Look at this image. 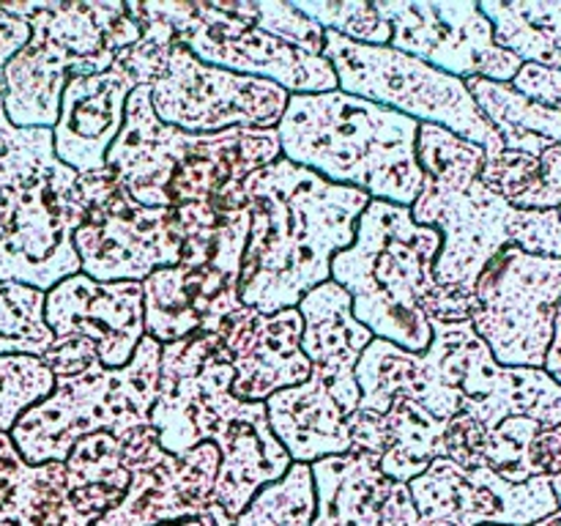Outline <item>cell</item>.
<instances>
[{"label":"cell","instance_id":"18","mask_svg":"<svg viewBox=\"0 0 561 526\" xmlns=\"http://www.w3.org/2000/svg\"><path fill=\"white\" fill-rule=\"evenodd\" d=\"M392 27L389 47L458 80L513 82L520 60L493 42V27L471 0H376Z\"/></svg>","mask_w":561,"mask_h":526},{"label":"cell","instance_id":"37","mask_svg":"<svg viewBox=\"0 0 561 526\" xmlns=\"http://www.w3.org/2000/svg\"><path fill=\"white\" fill-rule=\"evenodd\" d=\"M27 38H31V27H27L20 16L5 11V5L0 3V66L9 64V60L25 47Z\"/></svg>","mask_w":561,"mask_h":526},{"label":"cell","instance_id":"12","mask_svg":"<svg viewBox=\"0 0 561 526\" xmlns=\"http://www.w3.org/2000/svg\"><path fill=\"white\" fill-rule=\"evenodd\" d=\"M157 9L201 64L277 82L288 93L337 91L329 60L263 31L252 0H157Z\"/></svg>","mask_w":561,"mask_h":526},{"label":"cell","instance_id":"1","mask_svg":"<svg viewBox=\"0 0 561 526\" xmlns=\"http://www.w3.org/2000/svg\"><path fill=\"white\" fill-rule=\"evenodd\" d=\"M230 381L233 367L222 359L217 332L162 345L148 427L170 455H184L203 442L217 447L211 502L236 521L257 491L288 474L294 460L268 427L266 403L239 400Z\"/></svg>","mask_w":561,"mask_h":526},{"label":"cell","instance_id":"30","mask_svg":"<svg viewBox=\"0 0 561 526\" xmlns=\"http://www.w3.org/2000/svg\"><path fill=\"white\" fill-rule=\"evenodd\" d=\"M55 343L44 323V294L16 283H0V356H38Z\"/></svg>","mask_w":561,"mask_h":526},{"label":"cell","instance_id":"33","mask_svg":"<svg viewBox=\"0 0 561 526\" xmlns=\"http://www.w3.org/2000/svg\"><path fill=\"white\" fill-rule=\"evenodd\" d=\"M546 425L526 416H507L499 422L493 431H488L485 442V466L499 474L502 480L513 482V485H524V482L537 480L535 471V447L537 433Z\"/></svg>","mask_w":561,"mask_h":526},{"label":"cell","instance_id":"5","mask_svg":"<svg viewBox=\"0 0 561 526\" xmlns=\"http://www.w3.org/2000/svg\"><path fill=\"white\" fill-rule=\"evenodd\" d=\"M82 219L80 173L55 157L53 129H20L0 99V283L47 294L80 274Z\"/></svg>","mask_w":561,"mask_h":526},{"label":"cell","instance_id":"35","mask_svg":"<svg viewBox=\"0 0 561 526\" xmlns=\"http://www.w3.org/2000/svg\"><path fill=\"white\" fill-rule=\"evenodd\" d=\"M488 427L469 414H455L444 425V458L463 469H482L485 466Z\"/></svg>","mask_w":561,"mask_h":526},{"label":"cell","instance_id":"31","mask_svg":"<svg viewBox=\"0 0 561 526\" xmlns=\"http://www.w3.org/2000/svg\"><path fill=\"white\" fill-rule=\"evenodd\" d=\"M316 513L312 471L307 464H294L283 480L255 493L236 526H310Z\"/></svg>","mask_w":561,"mask_h":526},{"label":"cell","instance_id":"8","mask_svg":"<svg viewBox=\"0 0 561 526\" xmlns=\"http://www.w3.org/2000/svg\"><path fill=\"white\" fill-rule=\"evenodd\" d=\"M438 230L416 222L409 206L370 201L354 244L332 258V279L351 296V312L373 338L425 354L433 332L420 301L438 285Z\"/></svg>","mask_w":561,"mask_h":526},{"label":"cell","instance_id":"25","mask_svg":"<svg viewBox=\"0 0 561 526\" xmlns=\"http://www.w3.org/2000/svg\"><path fill=\"white\" fill-rule=\"evenodd\" d=\"M444 425L431 411L405 395H394L383 414L356 409L348 416L351 449H365L381 458V471L405 482L422 474L433 460L444 458Z\"/></svg>","mask_w":561,"mask_h":526},{"label":"cell","instance_id":"26","mask_svg":"<svg viewBox=\"0 0 561 526\" xmlns=\"http://www.w3.org/2000/svg\"><path fill=\"white\" fill-rule=\"evenodd\" d=\"M354 411L340 403L323 378L310 376L305 384L279 389L266 400L268 427L294 464H316L329 455L351 449L348 416Z\"/></svg>","mask_w":561,"mask_h":526},{"label":"cell","instance_id":"27","mask_svg":"<svg viewBox=\"0 0 561 526\" xmlns=\"http://www.w3.org/2000/svg\"><path fill=\"white\" fill-rule=\"evenodd\" d=\"M463 82L488 124L502 137L504 151L540 157L542 151L561 142V110L531 102L510 82H493L482 77Z\"/></svg>","mask_w":561,"mask_h":526},{"label":"cell","instance_id":"23","mask_svg":"<svg viewBox=\"0 0 561 526\" xmlns=\"http://www.w3.org/2000/svg\"><path fill=\"white\" fill-rule=\"evenodd\" d=\"M135 80L118 66L66 82L60 113L53 126L55 157L77 173L107 168V151L126 121V102Z\"/></svg>","mask_w":561,"mask_h":526},{"label":"cell","instance_id":"42","mask_svg":"<svg viewBox=\"0 0 561 526\" xmlns=\"http://www.w3.org/2000/svg\"><path fill=\"white\" fill-rule=\"evenodd\" d=\"M559 217H561V208H559Z\"/></svg>","mask_w":561,"mask_h":526},{"label":"cell","instance_id":"11","mask_svg":"<svg viewBox=\"0 0 561 526\" xmlns=\"http://www.w3.org/2000/svg\"><path fill=\"white\" fill-rule=\"evenodd\" d=\"M323 33V58L334 69L337 91L381 104L420 124L442 126L480 146L485 157L504 151L502 137L480 113L463 80L444 75L400 49L356 44L334 31Z\"/></svg>","mask_w":561,"mask_h":526},{"label":"cell","instance_id":"14","mask_svg":"<svg viewBox=\"0 0 561 526\" xmlns=\"http://www.w3.org/2000/svg\"><path fill=\"white\" fill-rule=\"evenodd\" d=\"M85 219L75 230L82 274L96 283H142L184 255V208H148L107 168L80 175Z\"/></svg>","mask_w":561,"mask_h":526},{"label":"cell","instance_id":"10","mask_svg":"<svg viewBox=\"0 0 561 526\" xmlns=\"http://www.w3.org/2000/svg\"><path fill=\"white\" fill-rule=\"evenodd\" d=\"M162 343L142 338L126 367L53 376V392L25 411L9 431L11 442L31 466L64 464L71 447L93 433L124 436L131 427H148L159 392Z\"/></svg>","mask_w":561,"mask_h":526},{"label":"cell","instance_id":"17","mask_svg":"<svg viewBox=\"0 0 561 526\" xmlns=\"http://www.w3.org/2000/svg\"><path fill=\"white\" fill-rule=\"evenodd\" d=\"M121 442L129 488L96 526H162L217 513L211 502L219 453L203 442L184 455L164 453L151 427H131Z\"/></svg>","mask_w":561,"mask_h":526},{"label":"cell","instance_id":"3","mask_svg":"<svg viewBox=\"0 0 561 526\" xmlns=\"http://www.w3.org/2000/svg\"><path fill=\"white\" fill-rule=\"evenodd\" d=\"M416 159L422 190L411 203V217L442 236L433 263L438 285L474 294L482 268L510 244L531 255L561 258L559 211H524L488 190L480 181L485 162L480 146L442 126L420 124Z\"/></svg>","mask_w":561,"mask_h":526},{"label":"cell","instance_id":"21","mask_svg":"<svg viewBox=\"0 0 561 526\" xmlns=\"http://www.w3.org/2000/svg\"><path fill=\"white\" fill-rule=\"evenodd\" d=\"M44 323L55 340H91L102 365L118 370L146 338L142 285L96 283L80 272L44 294Z\"/></svg>","mask_w":561,"mask_h":526},{"label":"cell","instance_id":"4","mask_svg":"<svg viewBox=\"0 0 561 526\" xmlns=\"http://www.w3.org/2000/svg\"><path fill=\"white\" fill-rule=\"evenodd\" d=\"M416 132L420 121L343 91L290 93L277 126L288 162L409 208L422 190Z\"/></svg>","mask_w":561,"mask_h":526},{"label":"cell","instance_id":"41","mask_svg":"<svg viewBox=\"0 0 561 526\" xmlns=\"http://www.w3.org/2000/svg\"><path fill=\"white\" fill-rule=\"evenodd\" d=\"M559 431H561V425H559ZM551 488H553V496H557V504H559V510H561V474L551 477Z\"/></svg>","mask_w":561,"mask_h":526},{"label":"cell","instance_id":"32","mask_svg":"<svg viewBox=\"0 0 561 526\" xmlns=\"http://www.w3.org/2000/svg\"><path fill=\"white\" fill-rule=\"evenodd\" d=\"M294 5L323 31L340 33L356 44L389 47L392 27L378 14L376 3H367V0H296Z\"/></svg>","mask_w":561,"mask_h":526},{"label":"cell","instance_id":"9","mask_svg":"<svg viewBox=\"0 0 561 526\" xmlns=\"http://www.w3.org/2000/svg\"><path fill=\"white\" fill-rule=\"evenodd\" d=\"M184 217L181 261L157 268L140 283L146 334L162 345L214 334L241 307V261L250 239L241 181L225 184L211 203L184 206Z\"/></svg>","mask_w":561,"mask_h":526},{"label":"cell","instance_id":"28","mask_svg":"<svg viewBox=\"0 0 561 526\" xmlns=\"http://www.w3.org/2000/svg\"><path fill=\"white\" fill-rule=\"evenodd\" d=\"M480 11L493 27V42L520 64L561 69V0H482Z\"/></svg>","mask_w":561,"mask_h":526},{"label":"cell","instance_id":"34","mask_svg":"<svg viewBox=\"0 0 561 526\" xmlns=\"http://www.w3.org/2000/svg\"><path fill=\"white\" fill-rule=\"evenodd\" d=\"M55 387L49 367L38 356H0V431L9 433L31 405Z\"/></svg>","mask_w":561,"mask_h":526},{"label":"cell","instance_id":"40","mask_svg":"<svg viewBox=\"0 0 561 526\" xmlns=\"http://www.w3.org/2000/svg\"><path fill=\"white\" fill-rule=\"evenodd\" d=\"M488 526H493V524H488ZM529 526H561V510H557L553 515H548V518L535 521V524H529Z\"/></svg>","mask_w":561,"mask_h":526},{"label":"cell","instance_id":"16","mask_svg":"<svg viewBox=\"0 0 561 526\" xmlns=\"http://www.w3.org/2000/svg\"><path fill=\"white\" fill-rule=\"evenodd\" d=\"M290 93L277 82L206 66L173 42L151 82V107L162 124L190 135L228 129H277Z\"/></svg>","mask_w":561,"mask_h":526},{"label":"cell","instance_id":"7","mask_svg":"<svg viewBox=\"0 0 561 526\" xmlns=\"http://www.w3.org/2000/svg\"><path fill=\"white\" fill-rule=\"evenodd\" d=\"M3 5L31 27L25 47L3 66L5 118L20 129H53L66 82L107 71L142 33L129 0H9Z\"/></svg>","mask_w":561,"mask_h":526},{"label":"cell","instance_id":"19","mask_svg":"<svg viewBox=\"0 0 561 526\" xmlns=\"http://www.w3.org/2000/svg\"><path fill=\"white\" fill-rule=\"evenodd\" d=\"M416 526H529L559 510L548 477L513 485L488 466L463 469L438 458L409 482Z\"/></svg>","mask_w":561,"mask_h":526},{"label":"cell","instance_id":"20","mask_svg":"<svg viewBox=\"0 0 561 526\" xmlns=\"http://www.w3.org/2000/svg\"><path fill=\"white\" fill-rule=\"evenodd\" d=\"M305 321L296 307L263 312L241 305L217 329L222 359L233 367L230 392L247 403H266L279 389L310 378V359L301 351Z\"/></svg>","mask_w":561,"mask_h":526},{"label":"cell","instance_id":"2","mask_svg":"<svg viewBox=\"0 0 561 526\" xmlns=\"http://www.w3.org/2000/svg\"><path fill=\"white\" fill-rule=\"evenodd\" d=\"M250 239L241 261L239 301L272 316L332 279V258L354 244L370 195L340 186L285 157L241 181Z\"/></svg>","mask_w":561,"mask_h":526},{"label":"cell","instance_id":"22","mask_svg":"<svg viewBox=\"0 0 561 526\" xmlns=\"http://www.w3.org/2000/svg\"><path fill=\"white\" fill-rule=\"evenodd\" d=\"M316 513L310 526H416L420 513L405 482L381 471V458L365 449L310 464Z\"/></svg>","mask_w":561,"mask_h":526},{"label":"cell","instance_id":"6","mask_svg":"<svg viewBox=\"0 0 561 526\" xmlns=\"http://www.w3.org/2000/svg\"><path fill=\"white\" fill-rule=\"evenodd\" d=\"M279 157L277 129L190 135L162 124L151 107V88L140 85L126 102V121L104 164L142 206L184 208L211 203L225 184L244 181Z\"/></svg>","mask_w":561,"mask_h":526},{"label":"cell","instance_id":"13","mask_svg":"<svg viewBox=\"0 0 561 526\" xmlns=\"http://www.w3.org/2000/svg\"><path fill=\"white\" fill-rule=\"evenodd\" d=\"M433 340L422 354L438 392L455 411L493 431L507 416L546 427L561 425V387L537 367H504L493 359L471 321H427Z\"/></svg>","mask_w":561,"mask_h":526},{"label":"cell","instance_id":"38","mask_svg":"<svg viewBox=\"0 0 561 526\" xmlns=\"http://www.w3.org/2000/svg\"><path fill=\"white\" fill-rule=\"evenodd\" d=\"M542 370L553 378V381L561 387V301L557 307V318H553V338L551 345H548V354H546V365Z\"/></svg>","mask_w":561,"mask_h":526},{"label":"cell","instance_id":"39","mask_svg":"<svg viewBox=\"0 0 561 526\" xmlns=\"http://www.w3.org/2000/svg\"><path fill=\"white\" fill-rule=\"evenodd\" d=\"M162 526H236L233 518L217 510L211 515H203V518H190V521H181V524H162Z\"/></svg>","mask_w":561,"mask_h":526},{"label":"cell","instance_id":"36","mask_svg":"<svg viewBox=\"0 0 561 526\" xmlns=\"http://www.w3.org/2000/svg\"><path fill=\"white\" fill-rule=\"evenodd\" d=\"M510 85L518 93H524L526 99H531V102L542 104V107L561 110V69H551V66L540 64H524Z\"/></svg>","mask_w":561,"mask_h":526},{"label":"cell","instance_id":"29","mask_svg":"<svg viewBox=\"0 0 561 526\" xmlns=\"http://www.w3.org/2000/svg\"><path fill=\"white\" fill-rule=\"evenodd\" d=\"M480 181L507 203L524 211H559L561 208V142L540 157L502 151L485 157Z\"/></svg>","mask_w":561,"mask_h":526},{"label":"cell","instance_id":"15","mask_svg":"<svg viewBox=\"0 0 561 526\" xmlns=\"http://www.w3.org/2000/svg\"><path fill=\"white\" fill-rule=\"evenodd\" d=\"M559 301L561 258L510 244L477 277L471 327L499 365L542 370Z\"/></svg>","mask_w":561,"mask_h":526},{"label":"cell","instance_id":"24","mask_svg":"<svg viewBox=\"0 0 561 526\" xmlns=\"http://www.w3.org/2000/svg\"><path fill=\"white\" fill-rule=\"evenodd\" d=\"M305 321L301 351L310 359V376L323 378L348 411L359 409L356 362L373 343L370 329L362 327L351 312V296L334 279L312 288L296 305Z\"/></svg>","mask_w":561,"mask_h":526}]
</instances>
